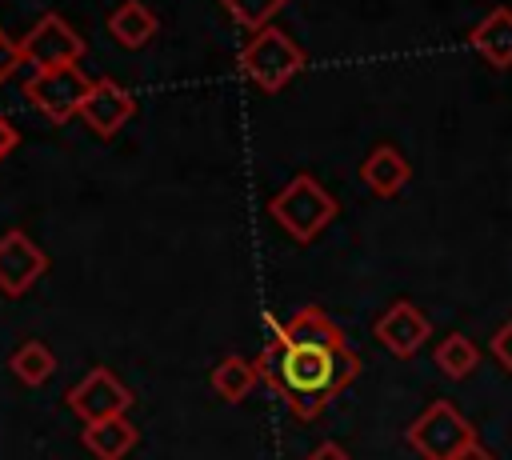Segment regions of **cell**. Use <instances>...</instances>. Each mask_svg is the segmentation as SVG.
Listing matches in <instances>:
<instances>
[{
    "mask_svg": "<svg viewBox=\"0 0 512 460\" xmlns=\"http://www.w3.org/2000/svg\"><path fill=\"white\" fill-rule=\"evenodd\" d=\"M256 372L296 420H316L324 404L356 380L360 356L328 312L304 304L288 320L272 324V340L260 348Z\"/></svg>",
    "mask_w": 512,
    "mask_h": 460,
    "instance_id": "1",
    "label": "cell"
},
{
    "mask_svg": "<svg viewBox=\"0 0 512 460\" xmlns=\"http://www.w3.org/2000/svg\"><path fill=\"white\" fill-rule=\"evenodd\" d=\"M336 196L308 172L292 176L272 200H268V216L296 240V244H312L332 220H336Z\"/></svg>",
    "mask_w": 512,
    "mask_h": 460,
    "instance_id": "2",
    "label": "cell"
},
{
    "mask_svg": "<svg viewBox=\"0 0 512 460\" xmlns=\"http://www.w3.org/2000/svg\"><path fill=\"white\" fill-rule=\"evenodd\" d=\"M404 440L424 456V460H460L472 448H480L476 428L452 400H432L404 432Z\"/></svg>",
    "mask_w": 512,
    "mask_h": 460,
    "instance_id": "3",
    "label": "cell"
},
{
    "mask_svg": "<svg viewBox=\"0 0 512 460\" xmlns=\"http://www.w3.org/2000/svg\"><path fill=\"white\" fill-rule=\"evenodd\" d=\"M240 72L260 88V92H280L296 72H304L308 52L284 32V28H264L256 36H248V44L236 56Z\"/></svg>",
    "mask_w": 512,
    "mask_h": 460,
    "instance_id": "4",
    "label": "cell"
},
{
    "mask_svg": "<svg viewBox=\"0 0 512 460\" xmlns=\"http://www.w3.org/2000/svg\"><path fill=\"white\" fill-rule=\"evenodd\" d=\"M88 88H92V80L80 68H40V72L28 76L24 96L52 124H68L72 116H80V104H84Z\"/></svg>",
    "mask_w": 512,
    "mask_h": 460,
    "instance_id": "5",
    "label": "cell"
},
{
    "mask_svg": "<svg viewBox=\"0 0 512 460\" xmlns=\"http://www.w3.org/2000/svg\"><path fill=\"white\" fill-rule=\"evenodd\" d=\"M20 48H24V64H32L36 72H40V68H80L84 36H80L60 12H44V16L20 36Z\"/></svg>",
    "mask_w": 512,
    "mask_h": 460,
    "instance_id": "6",
    "label": "cell"
},
{
    "mask_svg": "<svg viewBox=\"0 0 512 460\" xmlns=\"http://www.w3.org/2000/svg\"><path fill=\"white\" fill-rule=\"evenodd\" d=\"M64 404L72 408V416H80L84 424H92V420L124 416V412L132 408V392H128V384H124L112 368L96 364V368H88V376H84L80 384L68 388Z\"/></svg>",
    "mask_w": 512,
    "mask_h": 460,
    "instance_id": "7",
    "label": "cell"
},
{
    "mask_svg": "<svg viewBox=\"0 0 512 460\" xmlns=\"http://www.w3.org/2000/svg\"><path fill=\"white\" fill-rule=\"evenodd\" d=\"M44 272H48V252L24 228H12L0 236V292L4 296H24Z\"/></svg>",
    "mask_w": 512,
    "mask_h": 460,
    "instance_id": "8",
    "label": "cell"
},
{
    "mask_svg": "<svg viewBox=\"0 0 512 460\" xmlns=\"http://www.w3.org/2000/svg\"><path fill=\"white\" fill-rule=\"evenodd\" d=\"M372 336H376L392 356L408 360V356H416V352L428 344V336H432V320H428L412 300H396V304H388V308L376 316Z\"/></svg>",
    "mask_w": 512,
    "mask_h": 460,
    "instance_id": "9",
    "label": "cell"
},
{
    "mask_svg": "<svg viewBox=\"0 0 512 460\" xmlns=\"http://www.w3.org/2000/svg\"><path fill=\"white\" fill-rule=\"evenodd\" d=\"M132 112H136V96H132L124 84L108 80V76L92 80V88H88V96H84V104H80V120H84L96 136H104V140H112V136L132 120Z\"/></svg>",
    "mask_w": 512,
    "mask_h": 460,
    "instance_id": "10",
    "label": "cell"
},
{
    "mask_svg": "<svg viewBox=\"0 0 512 460\" xmlns=\"http://www.w3.org/2000/svg\"><path fill=\"white\" fill-rule=\"evenodd\" d=\"M360 180H364V188H368L372 196L392 200V196H400V192L408 188L412 164L404 160V152H400L396 144H376V148L360 160Z\"/></svg>",
    "mask_w": 512,
    "mask_h": 460,
    "instance_id": "11",
    "label": "cell"
},
{
    "mask_svg": "<svg viewBox=\"0 0 512 460\" xmlns=\"http://www.w3.org/2000/svg\"><path fill=\"white\" fill-rule=\"evenodd\" d=\"M472 52L492 64V68H512V8H492L472 32H468Z\"/></svg>",
    "mask_w": 512,
    "mask_h": 460,
    "instance_id": "12",
    "label": "cell"
},
{
    "mask_svg": "<svg viewBox=\"0 0 512 460\" xmlns=\"http://www.w3.org/2000/svg\"><path fill=\"white\" fill-rule=\"evenodd\" d=\"M136 440H140V432H136V424H132L128 416L92 420V424H84V432H80V444H84L96 460H124V456L136 448Z\"/></svg>",
    "mask_w": 512,
    "mask_h": 460,
    "instance_id": "13",
    "label": "cell"
},
{
    "mask_svg": "<svg viewBox=\"0 0 512 460\" xmlns=\"http://www.w3.org/2000/svg\"><path fill=\"white\" fill-rule=\"evenodd\" d=\"M104 28H108V36H112L116 44H124V48H144V44L156 36L160 20H156V12H152L148 4L124 0V4H116V8L108 12Z\"/></svg>",
    "mask_w": 512,
    "mask_h": 460,
    "instance_id": "14",
    "label": "cell"
},
{
    "mask_svg": "<svg viewBox=\"0 0 512 460\" xmlns=\"http://www.w3.org/2000/svg\"><path fill=\"white\" fill-rule=\"evenodd\" d=\"M260 384V372H256V360H244V356H224L216 368H212V392L224 400V404H240L252 388Z\"/></svg>",
    "mask_w": 512,
    "mask_h": 460,
    "instance_id": "15",
    "label": "cell"
},
{
    "mask_svg": "<svg viewBox=\"0 0 512 460\" xmlns=\"http://www.w3.org/2000/svg\"><path fill=\"white\" fill-rule=\"evenodd\" d=\"M8 368H12V376H16L20 384L40 388V384L56 372V356H52L48 344H40V340H24V344L8 356Z\"/></svg>",
    "mask_w": 512,
    "mask_h": 460,
    "instance_id": "16",
    "label": "cell"
},
{
    "mask_svg": "<svg viewBox=\"0 0 512 460\" xmlns=\"http://www.w3.org/2000/svg\"><path fill=\"white\" fill-rule=\"evenodd\" d=\"M476 364H480V352H476V344H472L464 332H448V336L436 344V368H440L448 380L472 376Z\"/></svg>",
    "mask_w": 512,
    "mask_h": 460,
    "instance_id": "17",
    "label": "cell"
},
{
    "mask_svg": "<svg viewBox=\"0 0 512 460\" xmlns=\"http://www.w3.org/2000/svg\"><path fill=\"white\" fill-rule=\"evenodd\" d=\"M288 0H220V8L232 16V24L236 28H244V32H264V28H272V20L280 16V8H284Z\"/></svg>",
    "mask_w": 512,
    "mask_h": 460,
    "instance_id": "18",
    "label": "cell"
},
{
    "mask_svg": "<svg viewBox=\"0 0 512 460\" xmlns=\"http://www.w3.org/2000/svg\"><path fill=\"white\" fill-rule=\"evenodd\" d=\"M20 68H24V48H20L16 36H8L0 28V80H12Z\"/></svg>",
    "mask_w": 512,
    "mask_h": 460,
    "instance_id": "19",
    "label": "cell"
},
{
    "mask_svg": "<svg viewBox=\"0 0 512 460\" xmlns=\"http://www.w3.org/2000/svg\"><path fill=\"white\" fill-rule=\"evenodd\" d=\"M492 356H496V364L512 376V320L492 336Z\"/></svg>",
    "mask_w": 512,
    "mask_h": 460,
    "instance_id": "20",
    "label": "cell"
},
{
    "mask_svg": "<svg viewBox=\"0 0 512 460\" xmlns=\"http://www.w3.org/2000/svg\"><path fill=\"white\" fill-rule=\"evenodd\" d=\"M16 144H20V132H16V128L8 124V116L0 112V160H4V156H8Z\"/></svg>",
    "mask_w": 512,
    "mask_h": 460,
    "instance_id": "21",
    "label": "cell"
},
{
    "mask_svg": "<svg viewBox=\"0 0 512 460\" xmlns=\"http://www.w3.org/2000/svg\"><path fill=\"white\" fill-rule=\"evenodd\" d=\"M304 460H352V456H348L340 444H320V448H312Z\"/></svg>",
    "mask_w": 512,
    "mask_h": 460,
    "instance_id": "22",
    "label": "cell"
},
{
    "mask_svg": "<svg viewBox=\"0 0 512 460\" xmlns=\"http://www.w3.org/2000/svg\"><path fill=\"white\" fill-rule=\"evenodd\" d=\"M460 460H492V456H488L484 448H472V452H468V456H460Z\"/></svg>",
    "mask_w": 512,
    "mask_h": 460,
    "instance_id": "23",
    "label": "cell"
}]
</instances>
